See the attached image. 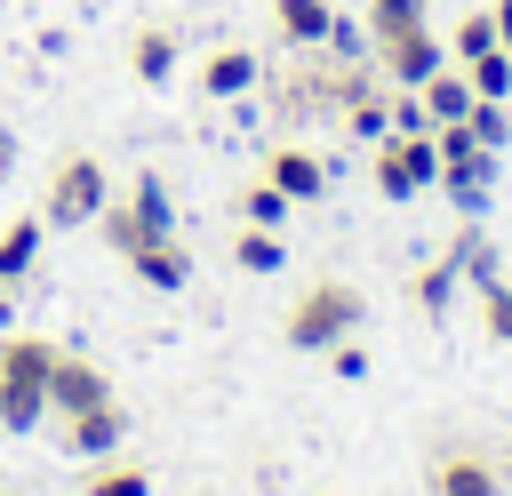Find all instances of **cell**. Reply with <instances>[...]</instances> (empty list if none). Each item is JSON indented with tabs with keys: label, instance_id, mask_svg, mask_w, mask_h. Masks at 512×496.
Here are the masks:
<instances>
[{
	"label": "cell",
	"instance_id": "obj_15",
	"mask_svg": "<svg viewBox=\"0 0 512 496\" xmlns=\"http://www.w3.org/2000/svg\"><path fill=\"white\" fill-rule=\"evenodd\" d=\"M416 24H424V0H368V48H384Z\"/></svg>",
	"mask_w": 512,
	"mask_h": 496
},
{
	"label": "cell",
	"instance_id": "obj_23",
	"mask_svg": "<svg viewBox=\"0 0 512 496\" xmlns=\"http://www.w3.org/2000/svg\"><path fill=\"white\" fill-rule=\"evenodd\" d=\"M480 48H496V16H488V8H472V16L456 24V40H448V56H456V64H472Z\"/></svg>",
	"mask_w": 512,
	"mask_h": 496
},
{
	"label": "cell",
	"instance_id": "obj_9",
	"mask_svg": "<svg viewBox=\"0 0 512 496\" xmlns=\"http://www.w3.org/2000/svg\"><path fill=\"white\" fill-rule=\"evenodd\" d=\"M128 264H136V280H144V288H160V296H176V288L192 280V256L176 248V232H160V240L128 248Z\"/></svg>",
	"mask_w": 512,
	"mask_h": 496
},
{
	"label": "cell",
	"instance_id": "obj_31",
	"mask_svg": "<svg viewBox=\"0 0 512 496\" xmlns=\"http://www.w3.org/2000/svg\"><path fill=\"white\" fill-rule=\"evenodd\" d=\"M488 16H496V48H504V56H512V0H496V8H488Z\"/></svg>",
	"mask_w": 512,
	"mask_h": 496
},
{
	"label": "cell",
	"instance_id": "obj_13",
	"mask_svg": "<svg viewBox=\"0 0 512 496\" xmlns=\"http://www.w3.org/2000/svg\"><path fill=\"white\" fill-rule=\"evenodd\" d=\"M416 96H424L432 128H440V120H464V112H472V80H464V72H448V64H440V72H432V80H424Z\"/></svg>",
	"mask_w": 512,
	"mask_h": 496
},
{
	"label": "cell",
	"instance_id": "obj_16",
	"mask_svg": "<svg viewBox=\"0 0 512 496\" xmlns=\"http://www.w3.org/2000/svg\"><path fill=\"white\" fill-rule=\"evenodd\" d=\"M456 72L472 80V96H496V104L512 96V56H504V48H480V56H472V64H456Z\"/></svg>",
	"mask_w": 512,
	"mask_h": 496
},
{
	"label": "cell",
	"instance_id": "obj_22",
	"mask_svg": "<svg viewBox=\"0 0 512 496\" xmlns=\"http://www.w3.org/2000/svg\"><path fill=\"white\" fill-rule=\"evenodd\" d=\"M472 296H480V328H488L496 344H512V288H504V280H480Z\"/></svg>",
	"mask_w": 512,
	"mask_h": 496
},
{
	"label": "cell",
	"instance_id": "obj_30",
	"mask_svg": "<svg viewBox=\"0 0 512 496\" xmlns=\"http://www.w3.org/2000/svg\"><path fill=\"white\" fill-rule=\"evenodd\" d=\"M328 360H336V376H368V352L344 336V344H328Z\"/></svg>",
	"mask_w": 512,
	"mask_h": 496
},
{
	"label": "cell",
	"instance_id": "obj_26",
	"mask_svg": "<svg viewBox=\"0 0 512 496\" xmlns=\"http://www.w3.org/2000/svg\"><path fill=\"white\" fill-rule=\"evenodd\" d=\"M240 208H248V224H264V232H272V224L288 216V192H280V184H256V192H248Z\"/></svg>",
	"mask_w": 512,
	"mask_h": 496
},
{
	"label": "cell",
	"instance_id": "obj_7",
	"mask_svg": "<svg viewBox=\"0 0 512 496\" xmlns=\"http://www.w3.org/2000/svg\"><path fill=\"white\" fill-rule=\"evenodd\" d=\"M120 432H128V416H120L112 400H96V408H80V416H64V424H56V440H64L72 456H112V448H120Z\"/></svg>",
	"mask_w": 512,
	"mask_h": 496
},
{
	"label": "cell",
	"instance_id": "obj_18",
	"mask_svg": "<svg viewBox=\"0 0 512 496\" xmlns=\"http://www.w3.org/2000/svg\"><path fill=\"white\" fill-rule=\"evenodd\" d=\"M128 208H136V224L160 240V232H176V208H168V192H160V176H136V192H128Z\"/></svg>",
	"mask_w": 512,
	"mask_h": 496
},
{
	"label": "cell",
	"instance_id": "obj_1",
	"mask_svg": "<svg viewBox=\"0 0 512 496\" xmlns=\"http://www.w3.org/2000/svg\"><path fill=\"white\" fill-rule=\"evenodd\" d=\"M48 368H56L48 336H0V432L48 424Z\"/></svg>",
	"mask_w": 512,
	"mask_h": 496
},
{
	"label": "cell",
	"instance_id": "obj_5",
	"mask_svg": "<svg viewBox=\"0 0 512 496\" xmlns=\"http://www.w3.org/2000/svg\"><path fill=\"white\" fill-rule=\"evenodd\" d=\"M96 400H112L104 368H96V360L56 352V368H48V416H80V408H96Z\"/></svg>",
	"mask_w": 512,
	"mask_h": 496
},
{
	"label": "cell",
	"instance_id": "obj_2",
	"mask_svg": "<svg viewBox=\"0 0 512 496\" xmlns=\"http://www.w3.org/2000/svg\"><path fill=\"white\" fill-rule=\"evenodd\" d=\"M112 200V176H104V160L96 152H64L56 168H48V200H40V224H56V232H72V224H96V208Z\"/></svg>",
	"mask_w": 512,
	"mask_h": 496
},
{
	"label": "cell",
	"instance_id": "obj_24",
	"mask_svg": "<svg viewBox=\"0 0 512 496\" xmlns=\"http://www.w3.org/2000/svg\"><path fill=\"white\" fill-rule=\"evenodd\" d=\"M344 128H352V136H384V128H392V96H376V88L352 96V104H344Z\"/></svg>",
	"mask_w": 512,
	"mask_h": 496
},
{
	"label": "cell",
	"instance_id": "obj_32",
	"mask_svg": "<svg viewBox=\"0 0 512 496\" xmlns=\"http://www.w3.org/2000/svg\"><path fill=\"white\" fill-rule=\"evenodd\" d=\"M8 312H16V280H0V328H8Z\"/></svg>",
	"mask_w": 512,
	"mask_h": 496
},
{
	"label": "cell",
	"instance_id": "obj_20",
	"mask_svg": "<svg viewBox=\"0 0 512 496\" xmlns=\"http://www.w3.org/2000/svg\"><path fill=\"white\" fill-rule=\"evenodd\" d=\"M96 232H104V248H120V256H128V248H144V240H152V232H144V224H136V208H128V200H120V208H112V200H104V208H96Z\"/></svg>",
	"mask_w": 512,
	"mask_h": 496
},
{
	"label": "cell",
	"instance_id": "obj_21",
	"mask_svg": "<svg viewBox=\"0 0 512 496\" xmlns=\"http://www.w3.org/2000/svg\"><path fill=\"white\" fill-rule=\"evenodd\" d=\"M232 256H240V272H280V264H288V248H280L264 224H248V232L232 240Z\"/></svg>",
	"mask_w": 512,
	"mask_h": 496
},
{
	"label": "cell",
	"instance_id": "obj_29",
	"mask_svg": "<svg viewBox=\"0 0 512 496\" xmlns=\"http://www.w3.org/2000/svg\"><path fill=\"white\" fill-rule=\"evenodd\" d=\"M448 288H456V264H432L424 272V312H448Z\"/></svg>",
	"mask_w": 512,
	"mask_h": 496
},
{
	"label": "cell",
	"instance_id": "obj_19",
	"mask_svg": "<svg viewBox=\"0 0 512 496\" xmlns=\"http://www.w3.org/2000/svg\"><path fill=\"white\" fill-rule=\"evenodd\" d=\"M80 496H152V472L144 464H96Z\"/></svg>",
	"mask_w": 512,
	"mask_h": 496
},
{
	"label": "cell",
	"instance_id": "obj_11",
	"mask_svg": "<svg viewBox=\"0 0 512 496\" xmlns=\"http://www.w3.org/2000/svg\"><path fill=\"white\" fill-rule=\"evenodd\" d=\"M272 24H280V40L320 48V40H328V24H336V8H328V0H272Z\"/></svg>",
	"mask_w": 512,
	"mask_h": 496
},
{
	"label": "cell",
	"instance_id": "obj_17",
	"mask_svg": "<svg viewBox=\"0 0 512 496\" xmlns=\"http://www.w3.org/2000/svg\"><path fill=\"white\" fill-rule=\"evenodd\" d=\"M32 256H40V224H32V216H16V224L0 232V280H24V272H32Z\"/></svg>",
	"mask_w": 512,
	"mask_h": 496
},
{
	"label": "cell",
	"instance_id": "obj_14",
	"mask_svg": "<svg viewBox=\"0 0 512 496\" xmlns=\"http://www.w3.org/2000/svg\"><path fill=\"white\" fill-rule=\"evenodd\" d=\"M128 64H136V80H168V72H176V32L144 24V32H136V48H128Z\"/></svg>",
	"mask_w": 512,
	"mask_h": 496
},
{
	"label": "cell",
	"instance_id": "obj_27",
	"mask_svg": "<svg viewBox=\"0 0 512 496\" xmlns=\"http://www.w3.org/2000/svg\"><path fill=\"white\" fill-rule=\"evenodd\" d=\"M392 128L400 136H432V112H424V96L408 88V96H392Z\"/></svg>",
	"mask_w": 512,
	"mask_h": 496
},
{
	"label": "cell",
	"instance_id": "obj_3",
	"mask_svg": "<svg viewBox=\"0 0 512 496\" xmlns=\"http://www.w3.org/2000/svg\"><path fill=\"white\" fill-rule=\"evenodd\" d=\"M360 328V296L344 288V280H312L296 304H288V344L296 352H328V344H344Z\"/></svg>",
	"mask_w": 512,
	"mask_h": 496
},
{
	"label": "cell",
	"instance_id": "obj_6",
	"mask_svg": "<svg viewBox=\"0 0 512 496\" xmlns=\"http://www.w3.org/2000/svg\"><path fill=\"white\" fill-rule=\"evenodd\" d=\"M376 64H384V72H392L400 88H424V80H432V72L448 64V48H440V40H432V32L416 24V32H400V40H384V48H376Z\"/></svg>",
	"mask_w": 512,
	"mask_h": 496
},
{
	"label": "cell",
	"instance_id": "obj_4",
	"mask_svg": "<svg viewBox=\"0 0 512 496\" xmlns=\"http://www.w3.org/2000/svg\"><path fill=\"white\" fill-rule=\"evenodd\" d=\"M424 184H440V152H432V136H400V128H384V136H376V192H384V200H416Z\"/></svg>",
	"mask_w": 512,
	"mask_h": 496
},
{
	"label": "cell",
	"instance_id": "obj_8",
	"mask_svg": "<svg viewBox=\"0 0 512 496\" xmlns=\"http://www.w3.org/2000/svg\"><path fill=\"white\" fill-rule=\"evenodd\" d=\"M432 496H504V472L488 456H472V448H448L432 464Z\"/></svg>",
	"mask_w": 512,
	"mask_h": 496
},
{
	"label": "cell",
	"instance_id": "obj_10",
	"mask_svg": "<svg viewBox=\"0 0 512 496\" xmlns=\"http://www.w3.org/2000/svg\"><path fill=\"white\" fill-rule=\"evenodd\" d=\"M264 184H280L288 200H320V192H328V168H320L304 144H280V152L264 160Z\"/></svg>",
	"mask_w": 512,
	"mask_h": 496
},
{
	"label": "cell",
	"instance_id": "obj_33",
	"mask_svg": "<svg viewBox=\"0 0 512 496\" xmlns=\"http://www.w3.org/2000/svg\"><path fill=\"white\" fill-rule=\"evenodd\" d=\"M504 496H512V464H504Z\"/></svg>",
	"mask_w": 512,
	"mask_h": 496
},
{
	"label": "cell",
	"instance_id": "obj_25",
	"mask_svg": "<svg viewBox=\"0 0 512 496\" xmlns=\"http://www.w3.org/2000/svg\"><path fill=\"white\" fill-rule=\"evenodd\" d=\"M464 128H472V136H480L488 152H496V144L512 136V120H504V104H496V96H472V112H464Z\"/></svg>",
	"mask_w": 512,
	"mask_h": 496
},
{
	"label": "cell",
	"instance_id": "obj_12",
	"mask_svg": "<svg viewBox=\"0 0 512 496\" xmlns=\"http://www.w3.org/2000/svg\"><path fill=\"white\" fill-rule=\"evenodd\" d=\"M200 88H208V96H240V88H256V56H248V48H216V56L200 64Z\"/></svg>",
	"mask_w": 512,
	"mask_h": 496
},
{
	"label": "cell",
	"instance_id": "obj_28",
	"mask_svg": "<svg viewBox=\"0 0 512 496\" xmlns=\"http://www.w3.org/2000/svg\"><path fill=\"white\" fill-rule=\"evenodd\" d=\"M320 48H336V56H360V48H368V24H344V16H336Z\"/></svg>",
	"mask_w": 512,
	"mask_h": 496
}]
</instances>
